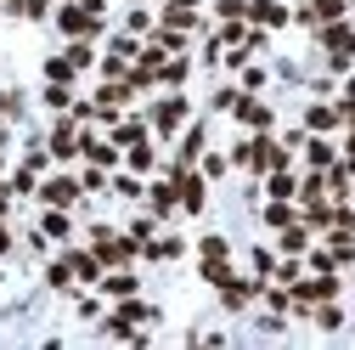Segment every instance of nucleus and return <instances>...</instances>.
I'll use <instances>...</instances> for the list:
<instances>
[{
    "instance_id": "obj_1",
    "label": "nucleus",
    "mask_w": 355,
    "mask_h": 350,
    "mask_svg": "<svg viewBox=\"0 0 355 350\" xmlns=\"http://www.w3.org/2000/svg\"><path fill=\"white\" fill-rule=\"evenodd\" d=\"M322 51H327V62L344 74V68L355 62V28H349V23H322Z\"/></svg>"
},
{
    "instance_id": "obj_2",
    "label": "nucleus",
    "mask_w": 355,
    "mask_h": 350,
    "mask_svg": "<svg viewBox=\"0 0 355 350\" xmlns=\"http://www.w3.org/2000/svg\"><path fill=\"white\" fill-rule=\"evenodd\" d=\"M288 294H293V305H322V299H338V277L333 272L299 277V283H288Z\"/></svg>"
},
{
    "instance_id": "obj_3",
    "label": "nucleus",
    "mask_w": 355,
    "mask_h": 350,
    "mask_svg": "<svg viewBox=\"0 0 355 350\" xmlns=\"http://www.w3.org/2000/svg\"><path fill=\"white\" fill-rule=\"evenodd\" d=\"M57 28H62L68 40H91V34L102 28V17H96V12L79 0V6H62V12H57Z\"/></svg>"
},
{
    "instance_id": "obj_4",
    "label": "nucleus",
    "mask_w": 355,
    "mask_h": 350,
    "mask_svg": "<svg viewBox=\"0 0 355 350\" xmlns=\"http://www.w3.org/2000/svg\"><path fill=\"white\" fill-rule=\"evenodd\" d=\"M175 187H181V209H203V198H209V175H192V164L187 169H175Z\"/></svg>"
},
{
    "instance_id": "obj_5",
    "label": "nucleus",
    "mask_w": 355,
    "mask_h": 350,
    "mask_svg": "<svg viewBox=\"0 0 355 350\" xmlns=\"http://www.w3.org/2000/svg\"><path fill=\"white\" fill-rule=\"evenodd\" d=\"M40 198H46L51 209H68V203H79V181H73V175H51V181L46 187H34Z\"/></svg>"
},
{
    "instance_id": "obj_6",
    "label": "nucleus",
    "mask_w": 355,
    "mask_h": 350,
    "mask_svg": "<svg viewBox=\"0 0 355 350\" xmlns=\"http://www.w3.org/2000/svg\"><path fill=\"white\" fill-rule=\"evenodd\" d=\"M243 17H254L259 28H282V23H288V6H282V0H248Z\"/></svg>"
},
{
    "instance_id": "obj_7",
    "label": "nucleus",
    "mask_w": 355,
    "mask_h": 350,
    "mask_svg": "<svg viewBox=\"0 0 355 350\" xmlns=\"http://www.w3.org/2000/svg\"><path fill=\"white\" fill-rule=\"evenodd\" d=\"M79 153V130H73V119H57V130H51V158H73Z\"/></svg>"
},
{
    "instance_id": "obj_8",
    "label": "nucleus",
    "mask_w": 355,
    "mask_h": 350,
    "mask_svg": "<svg viewBox=\"0 0 355 350\" xmlns=\"http://www.w3.org/2000/svg\"><path fill=\"white\" fill-rule=\"evenodd\" d=\"M232 113H237L243 124H254V130H271V108L254 102V97H232Z\"/></svg>"
},
{
    "instance_id": "obj_9",
    "label": "nucleus",
    "mask_w": 355,
    "mask_h": 350,
    "mask_svg": "<svg viewBox=\"0 0 355 350\" xmlns=\"http://www.w3.org/2000/svg\"><path fill=\"white\" fill-rule=\"evenodd\" d=\"M181 119H187V97H164V102L153 108V124L164 130V136H169V130L181 124Z\"/></svg>"
},
{
    "instance_id": "obj_10",
    "label": "nucleus",
    "mask_w": 355,
    "mask_h": 350,
    "mask_svg": "<svg viewBox=\"0 0 355 350\" xmlns=\"http://www.w3.org/2000/svg\"><path fill=\"white\" fill-rule=\"evenodd\" d=\"M68 266H73L79 283H102V260H96V249H73V254H68Z\"/></svg>"
},
{
    "instance_id": "obj_11",
    "label": "nucleus",
    "mask_w": 355,
    "mask_h": 350,
    "mask_svg": "<svg viewBox=\"0 0 355 350\" xmlns=\"http://www.w3.org/2000/svg\"><path fill=\"white\" fill-rule=\"evenodd\" d=\"M113 317H119V322H130V328H136V322H158V311H153V305H141L136 294H124V305H119Z\"/></svg>"
},
{
    "instance_id": "obj_12",
    "label": "nucleus",
    "mask_w": 355,
    "mask_h": 350,
    "mask_svg": "<svg viewBox=\"0 0 355 350\" xmlns=\"http://www.w3.org/2000/svg\"><path fill=\"white\" fill-rule=\"evenodd\" d=\"M147 203H153V215H169L175 203H181V187H175V175H169V181H158V187L147 192Z\"/></svg>"
},
{
    "instance_id": "obj_13",
    "label": "nucleus",
    "mask_w": 355,
    "mask_h": 350,
    "mask_svg": "<svg viewBox=\"0 0 355 350\" xmlns=\"http://www.w3.org/2000/svg\"><path fill=\"white\" fill-rule=\"evenodd\" d=\"M304 124H310V136H327V130H333V124H344V119H338V108H327V102H316V108L304 113Z\"/></svg>"
},
{
    "instance_id": "obj_14",
    "label": "nucleus",
    "mask_w": 355,
    "mask_h": 350,
    "mask_svg": "<svg viewBox=\"0 0 355 350\" xmlns=\"http://www.w3.org/2000/svg\"><path fill=\"white\" fill-rule=\"evenodd\" d=\"M79 153L91 158V164H113V158H119V147H113V142H102V136H79Z\"/></svg>"
},
{
    "instance_id": "obj_15",
    "label": "nucleus",
    "mask_w": 355,
    "mask_h": 350,
    "mask_svg": "<svg viewBox=\"0 0 355 350\" xmlns=\"http://www.w3.org/2000/svg\"><path fill=\"white\" fill-rule=\"evenodd\" d=\"M299 147H304V158L316 164V169H327V164H333V142H322V136H304Z\"/></svg>"
},
{
    "instance_id": "obj_16",
    "label": "nucleus",
    "mask_w": 355,
    "mask_h": 350,
    "mask_svg": "<svg viewBox=\"0 0 355 350\" xmlns=\"http://www.w3.org/2000/svg\"><path fill=\"white\" fill-rule=\"evenodd\" d=\"M265 192H271V198H299V181H293L288 169H271V181H265Z\"/></svg>"
},
{
    "instance_id": "obj_17",
    "label": "nucleus",
    "mask_w": 355,
    "mask_h": 350,
    "mask_svg": "<svg viewBox=\"0 0 355 350\" xmlns=\"http://www.w3.org/2000/svg\"><path fill=\"white\" fill-rule=\"evenodd\" d=\"M102 294H113V299H124V294H136V277H130V272H102Z\"/></svg>"
},
{
    "instance_id": "obj_18",
    "label": "nucleus",
    "mask_w": 355,
    "mask_h": 350,
    "mask_svg": "<svg viewBox=\"0 0 355 350\" xmlns=\"http://www.w3.org/2000/svg\"><path fill=\"white\" fill-rule=\"evenodd\" d=\"M265 226H293V209H288V198H271V203H265Z\"/></svg>"
},
{
    "instance_id": "obj_19",
    "label": "nucleus",
    "mask_w": 355,
    "mask_h": 350,
    "mask_svg": "<svg viewBox=\"0 0 355 350\" xmlns=\"http://www.w3.org/2000/svg\"><path fill=\"white\" fill-rule=\"evenodd\" d=\"M304 249H310V232H304L299 221H293V226H282V254H304Z\"/></svg>"
},
{
    "instance_id": "obj_20",
    "label": "nucleus",
    "mask_w": 355,
    "mask_h": 350,
    "mask_svg": "<svg viewBox=\"0 0 355 350\" xmlns=\"http://www.w3.org/2000/svg\"><path fill=\"white\" fill-rule=\"evenodd\" d=\"M40 232H46V238H57V243H68V232H73V226H68V209H51Z\"/></svg>"
},
{
    "instance_id": "obj_21",
    "label": "nucleus",
    "mask_w": 355,
    "mask_h": 350,
    "mask_svg": "<svg viewBox=\"0 0 355 350\" xmlns=\"http://www.w3.org/2000/svg\"><path fill=\"white\" fill-rule=\"evenodd\" d=\"M232 277H237V272L226 266V260H203V283H209V288H220V283H232Z\"/></svg>"
},
{
    "instance_id": "obj_22",
    "label": "nucleus",
    "mask_w": 355,
    "mask_h": 350,
    "mask_svg": "<svg viewBox=\"0 0 355 350\" xmlns=\"http://www.w3.org/2000/svg\"><path fill=\"white\" fill-rule=\"evenodd\" d=\"M310 12H316V23H338L349 6H344V0H310Z\"/></svg>"
},
{
    "instance_id": "obj_23",
    "label": "nucleus",
    "mask_w": 355,
    "mask_h": 350,
    "mask_svg": "<svg viewBox=\"0 0 355 350\" xmlns=\"http://www.w3.org/2000/svg\"><path fill=\"white\" fill-rule=\"evenodd\" d=\"M153 46L169 57V51H187V40H181V28H158V34H153Z\"/></svg>"
},
{
    "instance_id": "obj_24",
    "label": "nucleus",
    "mask_w": 355,
    "mask_h": 350,
    "mask_svg": "<svg viewBox=\"0 0 355 350\" xmlns=\"http://www.w3.org/2000/svg\"><path fill=\"white\" fill-rule=\"evenodd\" d=\"M62 57H68L73 68H91V62H96V51H91V40H73V46H68Z\"/></svg>"
},
{
    "instance_id": "obj_25",
    "label": "nucleus",
    "mask_w": 355,
    "mask_h": 350,
    "mask_svg": "<svg viewBox=\"0 0 355 350\" xmlns=\"http://www.w3.org/2000/svg\"><path fill=\"white\" fill-rule=\"evenodd\" d=\"M164 23H169V28H192L198 17H192V6H175V0H169V6H164Z\"/></svg>"
},
{
    "instance_id": "obj_26",
    "label": "nucleus",
    "mask_w": 355,
    "mask_h": 350,
    "mask_svg": "<svg viewBox=\"0 0 355 350\" xmlns=\"http://www.w3.org/2000/svg\"><path fill=\"white\" fill-rule=\"evenodd\" d=\"M130 169H153V142H130Z\"/></svg>"
},
{
    "instance_id": "obj_27",
    "label": "nucleus",
    "mask_w": 355,
    "mask_h": 350,
    "mask_svg": "<svg viewBox=\"0 0 355 350\" xmlns=\"http://www.w3.org/2000/svg\"><path fill=\"white\" fill-rule=\"evenodd\" d=\"M6 192H12V198H28V192H34V169H28V164H23L12 181H6Z\"/></svg>"
},
{
    "instance_id": "obj_28",
    "label": "nucleus",
    "mask_w": 355,
    "mask_h": 350,
    "mask_svg": "<svg viewBox=\"0 0 355 350\" xmlns=\"http://www.w3.org/2000/svg\"><path fill=\"white\" fill-rule=\"evenodd\" d=\"M316 322H322L327 333H338V328H344V311H338L333 299H322V311H316Z\"/></svg>"
},
{
    "instance_id": "obj_29",
    "label": "nucleus",
    "mask_w": 355,
    "mask_h": 350,
    "mask_svg": "<svg viewBox=\"0 0 355 350\" xmlns=\"http://www.w3.org/2000/svg\"><path fill=\"white\" fill-rule=\"evenodd\" d=\"M73 74H79V68H73L68 57H51V62H46V79H57V85H68Z\"/></svg>"
},
{
    "instance_id": "obj_30",
    "label": "nucleus",
    "mask_w": 355,
    "mask_h": 350,
    "mask_svg": "<svg viewBox=\"0 0 355 350\" xmlns=\"http://www.w3.org/2000/svg\"><path fill=\"white\" fill-rule=\"evenodd\" d=\"M68 102H73V91H68V85H57V79H51V85H46V108H57V113H62Z\"/></svg>"
},
{
    "instance_id": "obj_31",
    "label": "nucleus",
    "mask_w": 355,
    "mask_h": 350,
    "mask_svg": "<svg viewBox=\"0 0 355 350\" xmlns=\"http://www.w3.org/2000/svg\"><path fill=\"white\" fill-rule=\"evenodd\" d=\"M130 142H147V124H124V130H113V147H130Z\"/></svg>"
},
{
    "instance_id": "obj_32",
    "label": "nucleus",
    "mask_w": 355,
    "mask_h": 350,
    "mask_svg": "<svg viewBox=\"0 0 355 350\" xmlns=\"http://www.w3.org/2000/svg\"><path fill=\"white\" fill-rule=\"evenodd\" d=\"M124 62H130V57H119V51H107V57H102V79H124V74H130Z\"/></svg>"
},
{
    "instance_id": "obj_33",
    "label": "nucleus",
    "mask_w": 355,
    "mask_h": 350,
    "mask_svg": "<svg viewBox=\"0 0 355 350\" xmlns=\"http://www.w3.org/2000/svg\"><path fill=\"white\" fill-rule=\"evenodd\" d=\"M158 79H164V85H181V79H187V62H181V57H175V62H158Z\"/></svg>"
},
{
    "instance_id": "obj_34",
    "label": "nucleus",
    "mask_w": 355,
    "mask_h": 350,
    "mask_svg": "<svg viewBox=\"0 0 355 350\" xmlns=\"http://www.w3.org/2000/svg\"><path fill=\"white\" fill-rule=\"evenodd\" d=\"M198 254H203V260H226V238H214V232H209V238L198 243Z\"/></svg>"
},
{
    "instance_id": "obj_35",
    "label": "nucleus",
    "mask_w": 355,
    "mask_h": 350,
    "mask_svg": "<svg viewBox=\"0 0 355 350\" xmlns=\"http://www.w3.org/2000/svg\"><path fill=\"white\" fill-rule=\"evenodd\" d=\"M46 283H51V288H68V283H73V266H68V260H57V266L46 272Z\"/></svg>"
},
{
    "instance_id": "obj_36",
    "label": "nucleus",
    "mask_w": 355,
    "mask_h": 350,
    "mask_svg": "<svg viewBox=\"0 0 355 350\" xmlns=\"http://www.w3.org/2000/svg\"><path fill=\"white\" fill-rule=\"evenodd\" d=\"M79 192H107V175L102 169H85L79 175Z\"/></svg>"
},
{
    "instance_id": "obj_37",
    "label": "nucleus",
    "mask_w": 355,
    "mask_h": 350,
    "mask_svg": "<svg viewBox=\"0 0 355 350\" xmlns=\"http://www.w3.org/2000/svg\"><path fill=\"white\" fill-rule=\"evenodd\" d=\"M113 192H119V198H141V192H147V187H141V181H136V175H119V181H113Z\"/></svg>"
},
{
    "instance_id": "obj_38",
    "label": "nucleus",
    "mask_w": 355,
    "mask_h": 350,
    "mask_svg": "<svg viewBox=\"0 0 355 350\" xmlns=\"http://www.w3.org/2000/svg\"><path fill=\"white\" fill-rule=\"evenodd\" d=\"M243 34H248V28H243V23H237V17H232V23H226V28H220V46H243Z\"/></svg>"
},
{
    "instance_id": "obj_39",
    "label": "nucleus",
    "mask_w": 355,
    "mask_h": 350,
    "mask_svg": "<svg viewBox=\"0 0 355 350\" xmlns=\"http://www.w3.org/2000/svg\"><path fill=\"white\" fill-rule=\"evenodd\" d=\"M243 6H248V0H214V12L226 17V23H232V17H243Z\"/></svg>"
},
{
    "instance_id": "obj_40",
    "label": "nucleus",
    "mask_w": 355,
    "mask_h": 350,
    "mask_svg": "<svg viewBox=\"0 0 355 350\" xmlns=\"http://www.w3.org/2000/svg\"><path fill=\"white\" fill-rule=\"evenodd\" d=\"M113 51H119V57H136L141 46H136V34H119V40H113Z\"/></svg>"
},
{
    "instance_id": "obj_41",
    "label": "nucleus",
    "mask_w": 355,
    "mask_h": 350,
    "mask_svg": "<svg viewBox=\"0 0 355 350\" xmlns=\"http://www.w3.org/2000/svg\"><path fill=\"white\" fill-rule=\"evenodd\" d=\"M153 28V12H130V34H147Z\"/></svg>"
},
{
    "instance_id": "obj_42",
    "label": "nucleus",
    "mask_w": 355,
    "mask_h": 350,
    "mask_svg": "<svg viewBox=\"0 0 355 350\" xmlns=\"http://www.w3.org/2000/svg\"><path fill=\"white\" fill-rule=\"evenodd\" d=\"M203 175H209V181H214V175H226V158H220V153H209V158H203Z\"/></svg>"
},
{
    "instance_id": "obj_43",
    "label": "nucleus",
    "mask_w": 355,
    "mask_h": 350,
    "mask_svg": "<svg viewBox=\"0 0 355 350\" xmlns=\"http://www.w3.org/2000/svg\"><path fill=\"white\" fill-rule=\"evenodd\" d=\"M0 113H17V102H12V91H0Z\"/></svg>"
},
{
    "instance_id": "obj_44",
    "label": "nucleus",
    "mask_w": 355,
    "mask_h": 350,
    "mask_svg": "<svg viewBox=\"0 0 355 350\" xmlns=\"http://www.w3.org/2000/svg\"><path fill=\"white\" fill-rule=\"evenodd\" d=\"M12 249V232H6V221H0V254H6Z\"/></svg>"
},
{
    "instance_id": "obj_45",
    "label": "nucleus",
    "mask_w": 355,
    "mask_h": 350,
    "mask_svg": "<svg viewBox=\"0 0 355 350\" xmlns=\"http://www.w3.org/2000/svg\"><path fill=\"white\" fill-rule=\"evenodd\" d=\"M344 158H349V164H355V130H349V142H344Z\"/></svg>"
},
{
    "instance_id": "obj_46",
    "label": "nucleus",
    "mask_w": 355,
    "mask_h": 350,
    "mask_svg": "<svg viewBox=\"0 0 355 350\" xmlns=\"http://www.w3.org/2000/svg\"><path fill=\"white\" fill-rule=\"evenodd\" d=\"M175 6H203V0H175Z\"/></svg>"
},
{
    "instance_id": "obj_47",
    "label": "nucleus",
    "mask_w": 355,
    "mask_h": 350,
    "mask_svg": "<svg viewBox=\"0 0 355 350\" xmlns=\"http://www.w3.org/2000/svg\"><path fill=\"white\" fill-rule=\"evenodd\" d=\"M299 6H310V0H299Z\"/></svg>"
},
{
    "instance_id": "obj_48",
    "label": "nucleus",
    "mask_w": 355,
    "mask_h": 350,
    "mask_svg": "<svg viewBox=\"0 0 355 350\" xmlns=\"http://www.w3.org/2000/svg\"><path fill=\"white\" fill-rule=\"evenodd\" d=\"M46 6H51V0H46Z\"/></svg>"
},
{
    "instance_id": "obj_49",
    "label": "nucleus",
    "mask_w": 355,
    "mask_h": 350,
    "mask_svg": "<svg viewBox=\"0 0 355 350\" xmlns=\"http://www.w3.org/2000/svg\"><path fill=\"white\" fill-rule=\"evenodd\" d=\"M349 215H355V209H349Z\"/></svg>"
}]
</instances>
